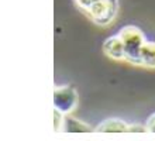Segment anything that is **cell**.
Returning a JSON list of instances; mask_svg holds the SVG:
<instances>
[{
  "instance_id": "52a82bcc",
  "label": "cell",
  "mask_w": 155,
  "mask_h": 141,
  "mask_svg": "<svg viewBox=\"0 0 155 141\" xmlns=\"http://www.w3.org/2000/svg\"><path fill=\"white\" fill-rule=\"evenodd\" d=\"M64 130L68 131V133H74V131H78V133H89L92 131V127L87 126L83 121L78 120V119H74V117H68V114L65 116V124H64Z\"/></svg>"
},
{
  "instance_id": "6da1fadb",
  "label": "cell",
  "mask_w": 155,
  "mask_h": 141,
  "mask_svg": "<svg viewBox=\"0 0 155 141\" xmlns=\"http://www.w3.org/2000/svg\"><path fill=\"white\" fill-rule=\"evenodd\" d=\"M118 35L121 37L123 44H124V55H126L124 61L138 66L141 48L147 41L143 30H140L135 25H124L120 30Z\"/></svg>"
},
{
  "instance_id": "8992f818",
  "label": "cell",
  "mask_w": 155,
  "mask_h": 141,
  "mask_svg": "<svg viewBox=\"0 0 155 141\" xmlns=\"http://www.w3.org/2000/svg\"><path fill=\"white\" fill-rule=\"evenodd\" d=\"M148 69H155V41H145L140 54V65Z\"/></svg>"
},
{
  "instance_id": "277c9868",
  "label": "cell",
  "mask_w": 155,
  "mask_h": 141,
  "mask_svg": "<svg viewBox=\"0 0 155 141\" xmlns=\"http://www.w3.org/2000/svg\"><path fill=\"white\" fill-rule=\"evenodd\" d=\"M103 52L113 61H124L126 55H124V44L121 37L118 34L109 37L103 42Z\"/></svg>"
},
{
  "instance_id": "3957f363",
  "label": "cell",
  "mask_w": 155,
  "mask_h": 141,
  "mask_svg": "<svg viewBox=\"0 0 155 141\" xmlns=\"http://www.w3.org/2000/svg\"><path fill=\"white\" fill-rule=\"evenodd\" d=\"M79 95L69 85H58L54 89V109L64 114H69L78 107Z\"/></svg>"
},
{
  "instance_id": "9c48e42d",
  "label": "cell",
  "mask_w": 155,
  "mask_h": 141,
  "mask_svg": "<svg viewBox=\"0 0 155 141\" xmlns=\"http://www.w3.org/2000/svg\"><path fill=\"white\" fill-rule=\"evenodd\" d=\"M74 2L81 12L86 13L92 6H94V4H97V3H102L104 0H74Z\"/></svg>"
},
{
  "instance_id": "30bf717a",
  "label": "cell",
  "mask_w": 155,
  "mask_h": 141,
  "mask_svg": "<svg viewBox=\"0 0 155 141\" xmlns=\"http://www.w3.org/2000/svg\"><path fill=\"white\" fill-rule=\"evenodd\" d=\"M145 127H147L148 131H151V133H155V113H152L151 116L147 119Z\"/></svg>"
},
{
  "instance_id": "5b68a950",
  "label": "cell",
  "mask_w": 155,
  "mask_h": 141,
  "mask_svg": "<svg viewBox=\"0 0 155 141\" xmlns=\"http://www.w3.org/2000/svg\"><path fill=\"white\" fill-rule=\"evenodd\" d=\"M128 130L130 124L120 119H107L96 127V131L100 133H128Z\"/></svg>"
},
{
  "instance_id": "7a4b0ae2",
  "label": "cell",
  "mask_w": 155,
  "mask_h": 141,
  "mask_svg": "<svg viewBox=\"0 0 155 141\" xmlns=\"http://www.w3.org/2000/svg\"><path fill=\"white\" fill-rule=\"evenodd\" d=\"M118 8H120L118 0H104L102 3L92 6L85 14L94 24L100 25V27H107L116 20Z\"/></svg>"
},
{
  "instance_id": "ba28073f",
  "label": "cell",
  "mask_w": 155,
  "mask_h": 141,
  "mask_svg": "<svg viewBox=\"0 0 155 141\" xmlns=\"http://www.w3.org/2000/svg\"><path fill=\"white\" fill-rule=\"evenodd\" d=\"M65 116L64 113H61L59 110L54 109V129L55 131H61L64 130V124H65Z\"/></svg>"
}]
</instances>
